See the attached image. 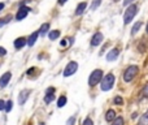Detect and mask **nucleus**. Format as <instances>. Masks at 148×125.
<instances>
[{
  "label": "nucleus",
  "instance_id": "f257e3e1",
  "mask_svg": "<svg viewBox=\"0 0 148 125\" xmlns=\"http://www.w3.org/2000/svg\"><path fill=\"white\" fill-rule=\"evenodd\" d=\"M114 84H116L114 74L108 73V74H105V76L103 77L101 82H100V89H101V91H109V90L113 89Z\"/></svg>",
  "mask_w": 148,
  "mask_h": 125
},
{
  "label": "nucleus",
  "instance_id": "f03ea898",
  "mask_svg": "<svg viewBox=\"0 0 148 125\" xmlns=\"http://www.w3.org/2000/svg\"><path fill=\"white\" fill-rule=\"evenodd\" d=\"M138 9H139V7L136 4H131L126 8L125 13H123V23H125V25H129V23L134 20V17H135L136 13H138Z\"/></svg>",
  "mask_w": 148,
  "mask_h": 125
},
{
  "label": "nucleus",
  "instance_id": "7ed1b4c3",
  "mask_svg": "<svg viewBox=\"0 0 148 125\" xmlns=\"http://www.w3.org/2000/svg\"><path fill=\"white\" fill-rule=\"evenodd\" d=\"M138 73H139V66L138 65H129L127 68L125 69L123 74H122L123 81L129 84V82H131L136 76H138Z\"/></svg>",
  "mask_w": 148,
  "mask_h": 125
},
{
  "label": "nucleus",
  "instance_id": "20e7f679",
  "mask_svg": "<svg viewBox=\"0 0 148 125\" xmlns=\"http://www.w3.org/2000/svg\"><path fill=\"white\" fill-rule=\"evenodd\" d=\"M103 73H104V72H103L101 69H95V70H92L91 74H90V77H88V86L94 87V86H96L97 84H100L103 77H104Z\"/></svg>",
  "mask_w": 148,
  "mask_h": 125
},
{
  "label": "nucleus",
  "instance_id": "39448f33",
  "mask_svg": "<svg viewBox=\"0 0 148 125\" xmlns=\"http://www.w3.org/2000/svg\"><path fill=\"white\" fill-rule=\"evenodd\" d=\"M77 70H78V63L77 61H69L68 65L65 66V69H64V77L73 76Z\"/></svg>",
  "mask_w": 148,
  "mask_h": 125
},
{
  "label": "nucleus",
  "instance_id": "423d86ee",
  "mask_svg": "<svg viewBox=\"0 0 148 125\" xmlns=\"http://www.w3.org/2000/svg\"><path fill=\"white\" fill-rule=\"evenodd\" d=\"M30 10H31V9H30L29 7H25V5H20V8H18L17 13H16V16H14L16 21H22L23 18H26Z\"/></svg>",
  "mask_w": 148,
  "mask_h": 125
},
{
  "label": "nucleus",
  "instance_id": "0eeeda50",
  "mask_svg": "<svg viewBox=\"0 0 148 125\" xmlns=\"http://www.w3.org/2000/svg\"><path fill=\"white\" fill-rule=\"evenodd\" d=\"M103 41H104V35H103V33H100V31H96V33L92 35V38H91V46L92 47L100 46V44L103 43Z\"/></svg>",
  "mask_w": 148,
  "mask_h": 125
},
{
  "label": "nucleus",
  "instance_id": "6e6552de",
  "mask_svg": "<svg viewBox=\"0 0 148 125\" xmlns=\"http://www.w3.org/2000/svg\"><path fill=\"white\" fill-rule=\"evenodd\" d=\"M30 90L29 89H23L20 91V94H18V104L20 106H23L26 103V100L29 99V97H30Z\"/></svg>",
  "mask_w": 148,
  "mask_h": 125
},
{
  "label": "nucleus",
  "instance_id": "1a4fd4ad",
  "mask_svg": "<svg viewBox=\"0 0 148 125\" xmlns=\"http://www.w3.org/2000/svg\"><path fill=\"white\" fill-rule=\"evenodd\" d=\"M118 56H120V48L114 47V48H112V50H110V51L107 54L105 59H107V61H114V60L118 59Z\"/></svg>",
  "mask_w": 148,
  "mask_h": 125
},
{
  "label": "nucleus",
  "instance_id": "9d476101",
  "mask_svg": "<svg viewBox=\"0 0 148 125\" xmlns=\"http://www.w3.org/2000/svg\"><path fill=\"white\" fill-rule=\"evenodd\" d=\"M13 44H14V48L17 50H22L25 46H27V39L25 38V37H20V38H16L14 42H13Z\"/></svg>",
  "mask_w": 148,
  "mask_h": 125
},
{
  "label": "nucleus",
  "instance_id": "9b49d317",
  "mask_svg": "<svg viewBox=\"0 0 148 125\" xmlns=\"http://www.w3.org/2000/svg\"><path fill=\"white\" fill-rule=\"evenodd\" d=\"M10 79H12V73H10V72H5V73L0 77V87H5L9 84Z\"/></svg>",
  "mask_w": 148,
  "mask_h": 125
},
{
  "label": "nucleus",
  "instance_id": "f8f14e48",
  "mask_svg": "<svg viewBox=\"0 0 148 125\" xmlns=\"http://www.w3.org/2000/svg\"><path fill=\"white\" fill-rule=\"evenodd\" d=\"M38 37H39V30H38V31H34V33L27 38V46H29V47H33L34 44H35V42H36V39H38Z\"/></svg>",
  "mask_w": 148,
  "mask_h": 125
},
{
  "label": "nucleus",
  "instance_id": "ddd939ff",
  "mask_svg": "<svg viewBox=\"0 0 148 125\" xmlns=\"http://www.w3.org/2000/svg\"><path fill=\"white\" fill-rule=\"evenodd\" d=\"M86 8H87V3H86V1L79 3V4L77 5V8H75V15H77V16L83 15L84 10H86Z\"/></svg>",
  "mask_w": 148,
  "mask_h": 125
},
{
  "label": "nucleus",
  "instance_id": "4468645a",
  "mask_svg": "<svg viewBox=\"0 0 148 125\" xmlns=\"http://www.w3.org/2000/svg\"><path fill=\"white\" fill-rule=\"evenodd\" d=\"M116 117H117V115H116L114 110H108L107 113H105V121H108V123H112Z\"/></svg>",
  "mask_w": 148,
  "mask_h": 125
},
{
  "label": "nucleus",
  "instance_id": "2eb2a0df",
  "mask_svg": "<svg viewBox=\"0 0 148 125\" xmlns=\"http://www.w3.org/2000/svg\"><path fill=\"white\" fill-rule=\"evenodd\" d=\"M142 26H143V22H142V21H138V22H135V25H134L133 29H131V35L135 37L136 34H138V31L140 30Z\"/></svg>",
  "mask_w": 148,
  "mask_h": 125
},
{
  "label": "nucleus",
  "instance_id": "dca6fc26",
  "mask_svg": "<svg viewBox=\"0 0 148 125\" xmlns=\"http://www.w3.org/2000/svg\"><path fill=\"white\" fill-rule=\"evenodd\" d=\"M136 125H148V110L142 115V117L139 119V121Z\"/></svg>",
  "mask_w": 148,
  "mask_h": 125
},
{
  "label": "nucleus",
  "instance_id": "f3484780",
  "mask_svg": "<svg viewBox=\"0 0 148 125\" xmlns=\"http://www.w3.org/2000/svg\"><path fill=\"white\" fill-rule=\"evenodd\" d=\"M49 26H51V25H49L48 22L43 23V25L40 26V29H39V34H40V35H46V34L49 31Z\"/></svg>",
  "mask_w": 148,
  "mask_h": 125
},
{
  "label": "nucleus",
  "instance_id": "a211bd4d",
  "mask_svg": "<svg viewBox=\"0 0 148 125\" xmlns=\"http://www.w3.org/2000/svg\"><path fill=\"white\" fill-rule=\"evenodd\" d=\"M60 30H52V31H49L48 33V38H49V41H56L57 38L60 37Z\"/></svg>",
  "mask_w": 148,
  "mask_h": 125
},
{
  "label": "nucleus",
  "instance_id": "6ab92c4d",
  "mask_svg": "<svg viewBox=\"0 0 148 125\" xmlns=\"http://www.w3.org/2000/svg\"><path fill=\"white\" fill-rule=\"evenodd\" d=\"M66 102H68V98L65 97V95H61V97L57 99V107L59 108H62V107H65V104H66Z\"/></svg>",
  "mask_w": 148,
  "mask_h": 125
},
{
  "label": "nucleus",
  "instance_id": "aec40b11",
  "mask_svg": "<svg viewBox=\"0 0 148 125\" xmlns=\"http://www.w3.org/2000/svg\"><path fill=\"white\" fill-rule=\"evenodd\" d=\"M55 100V94L53 93H46V97H44V103L46 104H49L51 102Z\"/></svg>",
  "mask_w": 148,
  "mask_h": 125
},
{
  "label": "nucleus",
  "instance_id": "412c9836",
  "mask_svg": "<svg viewBox=\"0 0 148 125\" xmlns=\"http://www.w3.org/2000/svg\"><path fill=\"white\" fill-rule=\"evenodd\" d=\"M12 20V15H7L5 17H3V18H0V28H3L4 25H7L9 21Z\"/></svg>",
  "mask_w": 148,
  "mask_h": 125
},
{
  "label": "nucleus",
  "instance_id": "4be33fe9",
  "mask_svg": "<svg viewBox=\"0 0 148 125\" xmlns=\"http://www.w3.org/2000/svg\"><path fill=\"white\" fill-rule=\"evenodd\" d=\"M113 104H116V106H122V104H123V98L121 97V95H116V97L113 98Z\"/></svg>",
  "mask_w": 148,
  "mask_h": 125
},
{
  "label": "nucleus",
  "instance_id": "5701e85b",
  "mask_svg": "<svg viewBox=\"0 0 148 125\" xmlns=\"http://www.w3.org/2000/svg\"><path fill=\"white\" fill-rule=\"evenodd\" d=\"M112 125H125V120H123L122 116H117V117L112 121Z\"/></svg>",
  "mask_w": 148,
  "mask_h": 125
},
{
  "label": "nucleus",
  "instance_id": "b1692460",
  "mask_svg": "<svg viewBox=\"0 0 148 125\" xmlns=\"http://www.w3.org/2000/svg\"><path fill=\"white\" fill-rule=\"evenodd\" d=\"M100 4H101V0H94V1L91 3V7H90V9H91V10H96L97 8L100 7Z\"/></svg>",
  "mask_w": 148,
  "mask_h": 125
},
{
  "label": "nucleus",
  "instance_id": "393cba45",
  "mask_svg": "<svg viewBox=\"0 0 148 125\" xmlns=\"http://www.w3.org/2000/svg\"><path fill=\"white\" fill-rule=\"evenodd\" d=\"M12 108H13V102H12V100H8V102L5 103V110L4 111L7 113H9L10 111H12Z\"/></svg>",
  "mask_w": 148,
  "mask_h": 125
},
{
  "label": "nucleus",
  "instance_id": "a878e982",
  "mask_svg": "<svg viewBox=\"0 0 148 125\" xmlns=\"http://www.w3.org/2000/svg\"><path fill=\"white\" fill-rule=\"evenodd\" d=\"M140 94H142V97H143V98H148V84H146V85L143 86V89H142Z\"/></svg>",
  "mask_w": 148,
  "mask_h": 125
},
{
  "label": "nucleus",
  "instance_id": "bb28decb",
  "mask_svg": "<svg viewBox=\"0 0 148 125\" xmlns=\"http://www.w3.org/2000/svg\"><path fill=\"white\" fill-rule=\"evenodd\" d=\"M82 125H94V121H92L91 117H86L83 120V123H82Z\"/></svg>",
  "mask_w": 148,
  "mask_h": 125
},
{
  "label": "nucleus",
  "instance_id": "cd10ccee",
  "mask_svg": "<svg viewBox=\"0 0 148 125\" xmlns=\"http://www.w3.org/2000/svg\"><path fill=\"white\" fill-rule=\"evenodd\" d=\"M74 123H75V116H73V117H69L66 121V125H74Z\"/></svg>",
  "mask_w": 148,
  "mask_h": 125
},
{
  "label": "nucleus",
  "instance_id": "c85d7f7f",
  "mask_svg": "<svg viewBox=\"0 0 148 125\" xmlns=\"http://www.w3.org/2000/svg\"><path fill=\"white\" fill-rule=\"evenodd\" d=\"M134 1H135V0H123V5H125V7H129V5L134 4Z\"/></svg>",
  "mask_w": 148,
  "mask_h": 125
},
{
  "label": "nucleus",
  "instance_id": "c756f323",
  "mask_svg": "<svg viewBox=\"0 0 148 125\" xmlns=\"http://www.w3.org/2000/svg\"><path fill=\"white\" fill-rule=\"evenodd\" d=\"M5 103H7V102H4L3 99H0V111H4L5 110Z\"/></svg>",
  "mask_w": 148,
  "mask_h": 125
},
{
  "label": "nucleus",
  "instance_id": "7c9ffc66",
  "mask_svg": "<svg viewBox=\"0 0 148 125\" xmlns=\"http://www.w3.org/2000/svg\"><path fill=\"white\" fill-rule=\"evenodd\" d=\"M5 55H7V50H5L4 47H0V57L5 56Z\"/></svg>",
  "mask_w": 148,
  "mask_h": 125
},
{
  "label": "nucleus",
  "instance_id": "2f4dec72",
  "mask_svg": "<svg viewBox=\"0 0 148 125\" xmlns=\"http://www.w3.org/2000/svg\"><path fill=\"white\" fill-rule=\"evenodd\" d=\"M66 42H68V39H66V38H65V39H62V41H61V43H60V44H61V47H65V46H66Z\"/></svg>",
  "mask_w": 148,
  "mask_h": 125
},
{
  "label": "nucleus",
  "instance_id": "473e14b6",
  "mask_svg": "<svg viewBox=\"0 0 148 125\" xmlns=\"http://www.w3.org/2000/svg\"><path fill=\"white\" fill-rule=\"evenodd\" d=\"M66 1H68V0H57V4H59V5H64Z\"/></svg>",
  "mask_w": 148,
  "mask_h": 125
},
{
  "label": "nucleus",
  "instance_id": "72a5a7b5",
  "mask_svg": "<svg viewBox=\"0 0 148 125\" xmlns=\"http://www.w3.org/2000/svg\"><path fill=\"white\" fill-rule=\"evenodd\" d=\"M46 93H55V87H48Z\"/></svg>",
  "mask_w": 148,
  "mask_h": 125
},
{
  "label": "nucleus",
  "instance_id": "f704fd0d",
  "mask_svg": "<svg viewBox=\"0 0 148 125\" xmlns=\"http://www.w3.org/2000/svg\"><path fill=\"white\" fill-rule=\"evenodd\" d=\"M4 7H5V4H4V3H0V12H1L3 9H4Z\"/></svg>",
  "mask_w": 148,
  "mask_h": 125
},
{
  "label": "nucleus",
  "instance_id": "c9c22d12",
  "mask_svg": "<svg viewBox=\"0 0 148 125\" xmlns=\"http://www.w3.org/2000/svg\"><path fill=\"white\" fill-rule=\"evenodd\" d=\"M146 31L148 33V22H147V26H146Z\"/></svg>",
  "mask_w": 148,
  "mask_h": 125
},
{
  "label": "nucleus",
  "instance_id": "e433bc0d",
  "mask_svg": "<svg viewBox=\"0 0 148 125\" xmlns=\"http://www.w3.org/2000/svg\"><path fill=\"white\" fill-rule=\"evenodd\" d=\"M113 1H118V0H113Z\"/></svg>",
  "mask_w": 148,
  "mask_h": 125
}]
</instances>
